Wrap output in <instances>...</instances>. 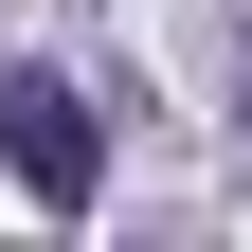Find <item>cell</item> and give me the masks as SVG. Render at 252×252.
<instances>
[{"instance_id":"1","label":"cell","mask_w":252,"mask_h":252,"mask_svg":"<svg viewBox=\"0 0 252 252\" xmlns=\"http://www.w3.org/2000/svg\"><path fill=\"white\" fill-rule=\"evenodd\" d=\"M0 180H18L36 216H90L108 198V126H90L72 72H0Z\"/></svg>"}]
</instances>
